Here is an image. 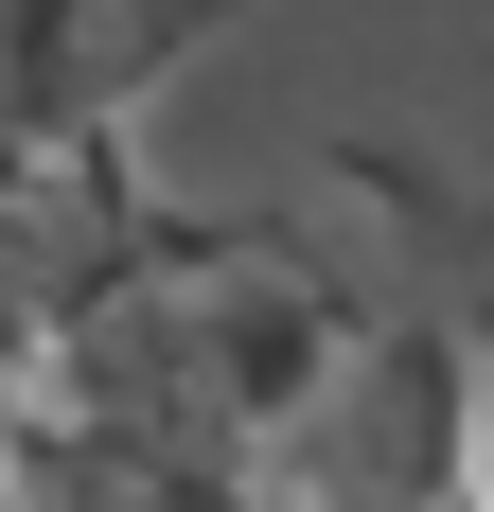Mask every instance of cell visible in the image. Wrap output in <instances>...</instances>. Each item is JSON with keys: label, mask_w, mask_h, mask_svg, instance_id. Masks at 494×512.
Returning <instances> with one entry per match:
<instances>
[{"label": "cell", "mask_w": 494, "mask_h": 512, "mask_svg": "<svg viewBox=\"0 0 494 512\" xmlns=\"http://www.w3.org/2000/svg\"><path fill=\"white\" fill-rule=\"evenodd\" d=\"M265 512H477V283L353 318L336 371L247 442Z\"/></svg>", "instance_id": "1"}]
</instances>
